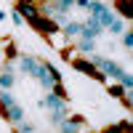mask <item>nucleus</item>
<instances>
[{
  "label": "nucleus",
  "instance_id": "20",
  "mask_svg": "<svg viewBox=\"0 0 133 133\" xmlns=\"http://www.w3.org/2000/svg\"><path fill=\"white\" fill-rule=\"evenodd\" d=\"M53 5H56L59 11H64V14H66V11L75 5V0H53Z\"/></svg>",
  "mask_w": 133,
  "mask_h": 133
},
{
  "label": "nucleus",
  "instance_id": "5",
  "mask_svg": "<svg viewBox=\"0 0 133 133\" xmlns=\"http://www.w3.org/2000/svg\"><path fill=\"white\" fill-rule=\"evenodd\" d=\"M16 11L21 16H24L27 21H32L35 16H40V8H37V3H27V0H16Z\"/></svg>",
  "mask_w": 133,
  "mask_h": 133
},
{
  "label": "nucleus",
  "instance_id": "9",
  "mask_svg": "<svg viewBox=\"0 0 133 133\" xmlns=\"http://www.w3.org/2000/svg\"><path fill=\"white\" fill-rule=\"evenodd\" d=\"M35 56H27V53H19V59H16V66H19V72H24V75H29L32 72V66H35Z\"/></svg>",
  "mask_w": 133,
  "mask_h": 133
},
{
  "label": "nucleus",
  "instance_id": "2",
  "mask_svg": "<svg viewBox=\"0 0 133 133\" xmlns=\"http://www.w3.org/2000/svg\"><path fill=\"white\" fill-rule=\"evenodd\" d=\"M72 66H75L77 72H85V75H91L93 80H98V83H107V75H104L101 69H96V66L91 64V59H83V56H80V59H75V61H72Z\"/></svg>",
  "mask_w": 133,
  "mask_h": 133
},
{
  "label": "nucleus",
  "instance_id": "7",
  "mask_svg": "<svg viewBox=\"0 0 133 133\" xmlns=\"http://www.w3.org/2000/svg\"><path fill=\"white\" fill-rule=\"evenodd\" d=\"M66 117H69V107H66V98H64V101L59 104V107H53V115H51V125H61L64 123V120Z\"/></svg>",
  "mask_w": 133,
  "mask_h": 133
},
{
  "label": "nucleus",
  "instance_id": "4",
  "mask_svg": "<svg viewBox=\"0 0 133 133\" xmlns=\"http://www.w3.org/2000/svg\"><path fill=\"white\" fill-rule=\"evenodd\" d=\"M14 85H16V64L5 61L3 69H0V88H3V91H11Z\"/></svg>",
  "mask_w": 133,
  "mask_h": 133
},
{
  "label": "nucleus",
  "instance_id": "22",
  "mask_svg": "<svg viewBox=\"0 0 133 133\" xmlns=\"http://www.w3.org/2000/svg\"><path fill=\"white\" fill-rule=\"evenodd\" d=\"M109 93H112L115 98H123V93H125V88H123V85H109Z\"/></svg>",
  "mask_w": 133,
  "mask_h": 133
},
{
  "label": "nucleus",
  "instance_id": "10",
  "mask_svg": "<svg viewBox=\"0 0 133 133\" xmlns=\"http://www.w3.org/2000/svg\"><path fill=\"white\" fill-rule=\"evenodd\" d=\"M80 29H83V21H66L61 27V35L69 40V37H80Z\"/></svg>",
  "mask_w": 133,
  "mask_h": 133
},
{
  "label": "nucleus",
  "instance_id": "14",
  "mask_svg": "<svg viewBox=\"0 0 133 133\" xmlns=\"http://www.w3.org/2000/svg\"><path fill=\"white\" fill-rule=\"evenodd\" d=\"M16 59H19V51L11 43V37H5V61H16Z\"/></svg>",
  "mask_w": 133,
  "mask_h": 133
},
{
  "label": "nucleus",
  "instance_id": "18",
  "mask_svg": "<svg viewBox=\"0 0 133 133\" xmlns=\"http://www.w3.org/2000/svg\"><path fill=\"white\" fill-rule=\"evenodd\" d=\"M14 128H16V133H35V125L27 123V120H21V123H19V125H14Z\"/></svg>",
  "mask_w": 133,
  "mask_h": 133
},
{
  "label": "nucleus",
  "instance_id": "3",
  "mask_svg": "<svg viewBox=\"0 0 133 133\" xmlns=\"http://www.w3.org/2000/svg\"><path fill=\"white\" fill-rule=\"evenodd\" d=\"M88 130V123L83 115H75V117H66L64 123L59 125V133H85Z\"/></svg>",
  "mask_w": 133,
  "mask_h": 133
},
{
  "label": "nucleus",
  "instance_id": "21",
  "mask_svg": "<svg viewBox=\"0 0 133 133\" xmlns=\"http://www.w3.org/2000/svg\"><path fill=\"white\" fill-rule=\"evenodd\" d=\"M11 19H14V24H19V27H21V24H27V19H24V16H21V14H19V11H16V8H14V11H11Z\"/></svg>",
  "mask_w": 133,
  "mask_h": 133
},
{
  "label": "nucleus",
  "instance_id": "15",
  "mask_svg": "<svg viewBox=\"0 0 133 133\" xmlns=\"http://www.w3.org/2000/svg\"><path fill=\"white\" fill-rule=\"evenodd\" d=\"M107 29H109V32H112V35H123V32L128 29V24H125V21H123V19H115V21H112V24H109Z\"/></svg>",
  "mask_w": 133,
  "mask_h": 133
},
{
  "label": "nucleus",
  "instance_id": "8",
  "mask_svg": "<svg viewBox=\"0 0 133 133\" xmlns=\"http://www.w3.org/2000/svg\"><path fill=\"white\" fill-rule=\"evenodd\" d=\"M3 117L8 120V123H14V125H19L21 120H24V107H21V104L16 101L14 107H8V109H5V115H3Z\"/></svg>",
  "mask_w": 133,
  "mask_h": 133
},
{
  "label": "nucleus",
  "instance_id": "25",
  "mask_svg": "<svg viewBox=\"0 0 133 133\" xmlns=\"http://www.w3.org/2000/svg\"><path fill=\"white\" fill-rule=\"evenodd\" d=\"M85 133H88V130H85Z\"/></svg>",
  "mask_w": 133,
  "mask_h": 133
},
{
  "label": "nucleus",
  "instance_id": "11",
  "mask_svg": "<svg viewBox=\"0 0 133 133\" xmlns=\"http://www.w3.org/2000/svg\"><path fill=\"white\" fill-rule=\"evenodd\" d=\"M115 8H117L120 16H125V21H130V16H133V11H130V0H115Z\"/></svg>",
  "mask_w": 133,
  "mask_h": 133
},
{
  "label": "nucleus",
  "instance_id": "16",
  "mask_svg": "<svg viewBox=\"0 0 133 133\" xmlns=\"http://www.w3.org/2000/svg\"><path fill=\"white\" fill-rule=\"evenodd\" d=\"M48 40H51L53 48H66V37L61 35V32H56V35H48Z\"/></svg>",
  "mask_w": 133,
  "mask_h": 133
},
{
  "label": "nucleus",
  "instance_id": "24",
  "mask_svg": "<svg viewBox=\"0 0 133 133\" xmlns=\"http://www.w3.org/2000/svg\"><path fill=\"white\" fill-rule=\"evenodd\" d=\"M3 19H5V14H3V11H0V21H3Z\"/></svg>",
  "mask_w": 133,
  "mask_h": 133
},
{
  "label": "nucleus",
  "instance_id": "12",
  "mask_svg": "<svg viewBox=\"0 0 133 133\" xmlns=\"http://www.w3.org/2000/svg\"><path fill=\"white\" fill-rule=\"evenodd\" d=\"M14 104H16V98H14L11 91H3V93H0V115H5V109L14 107Z\"/></svg>",
  "mask_w": 133,
  "mask_h": 133
},
{
  "label": "nucleus",
  "instance_id": "6",
  "mask_svg": "<svg viewBox=\"0 0 133 133\" xmlns=\"http://www.w3.org/2000/svg\"><path fill=\"white\" fill-rule=\"evenodd\" d=\"M101 32H104V29L98 27V24H96V21H93L91 16H88V21L83 24V29H80V37H85V40H96L98 35H101Z\"/></svg>",
  "mask_w": 133,
  "mask_h": 133
},
{
  "label": "nucleus",
  "instance_id": "19",
  "mask_svg": "<svg viewBox=\"0 0 133 133\" xmlns=\"http://www.w3.org/2000/svg\"><path fill=\"white\" fill-rule=\"evenodd\" d=\"M123 48H125V51H130V48H133V32H130V29H125V32H123Z\"/></svg>",
  "mask_w": 133,
  "mask_h": 133
},
{
  "label": "nucleus",
  "instance_id": "17",
  "mask_svg": "<svg viewBox=\"0 0 133 133\" xmlns=\"http://www.w3.org/2000/svg\"><path fill=\"white\" fill-rule=\"evenodd\" d=\"M120 85H123L125 91H133V77H130V72H123V75H120Z\"/></svg>",
  "mask_w": 133,
  "mask_h": 133
},
{
  "label": "nucleus",
  "instance_id": "23",
  "mask_svg": "<svg viewBox=\"0 0 133 133\" xmlns=\"http://www.w3.org/2000/svg\"><path fill=\"white\" fill-rule=\"evenodd\" d=\"M75 5H77V8H83V11H88V5H91V0H75Z\"/></svg>",
  "mask_w": 133,
  "mask_h": 133
},
{
  "label": "nucleus",
  "instance_id": "1",
  "mask_svg": "<svg viewBox=\"0 0 133 133\" xmlns=\"http://www.w3.org/2000/svg\"><path fill=\"white\" fill-rule=\"evenodd\" d=\"M27 24L35 27L40 35H45V37H48V35H56V32H61V27H59L53 19H48V16H35L32 21H27Z\"/></svg>",
  "mask_w": 133,
  "mask_h": 133
},
{
  "label": "nucleus",
  "instance_id": "13",
  "mask_svg": "<svg viewBox=\"0 0 133 133\" xmlns=\"http://www.w3.org/2000/svg\"><path fill=\"white\" fill-rule=\"evenodd\" d=\"M75 48H77V53H88V56H91L96 45H93V40H85V37H80V40H77V45H75Z\"/></svg>",
  "mask_w": 133,
  "mask_h": 133
}]
</instances>
